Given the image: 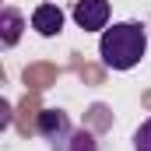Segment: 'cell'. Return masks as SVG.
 I'll use <instances>...</instances> for the list:
<instances>
[{
	"instance_id": "6da1fadb",
	"label": "cell",
	"mask_w": 151,
	"mask_h": 151,
	"mask_svg": "<svg viewBox=\"0 0 151 151\" xmlns=\"http://www.w3.org/2000/svg\"><path fill=\"white\" fill-rule=\"evenodd\" d=\"M148 53V32L141 21H119L99 39V56L109 70H134Z\"/></svg>"
},
{
	"instance_id": "7a4b0ae2",
	"label": "cell",
	"mask_w": 151,
	"mask_h": 151,
	"mask_svg": "<svg viewBox=\"0 0 151 151\" xmlns=\"http://www.w3.org/2000/svg\"><path fill=\"white\" fill-rule=\"evenodd\" d=\"M74 21L84 32H106L109 28V0H77Z\"/></svg>"
},
{
	"instance_id": "3957f363",
	"label": "cell",
	"mask_w": 151,
	"mask_h": 151,
	"mask_svg": "<svg viewBox=\"0 0 151 151\" xmlns=\"http://www.w3.org/2000/svg\"><path fill=\"white\" fill-rule=\"evenodd\" d=\"M35 127H39V134H42L53 148H60V144L70 137V130H74V123L67 119L63 109H42L39 119H35Z\"/></svg>"
},
{
	"instance_id": "277c9868",
	"label": "cell",
	"mask_w": 151,
	"mask_h": 151,
	"mask_svg": "<svg viewBox=\"0 0 151 151\" xmlns=\"http://www.w3.org/2000/svg\"><path fill=\"white\" fill-rule=\"evenodd\" d=\"M32 28H35L39 35L53 39L63 32V11L56 7V4H39L35 11H32Z\"/></svg>"
},
{
	"instance_id": "5b68a950",
	"label": "cell",
	"mask_w": 151,
	"mask_h": 151,
	"mask_svg": "<svg viewBox=\"0 0 151 151\" xmlns=\"http://www.w3.org/2000/svg\"><path fill=\"white\" fill-rule=\"evenodd\" d=\"M21 32H25V14H21L18 7H4V11H0V46H4V49L18 46Z\"/></svg>"
},
{
	"instance_id": "8992f818",
	"label": "cell",
	"mask_w": 151,
	"mask_h": 151,
	"mask_svg": "<svg viewBox=\"0 0 151 151\" xmlns=\"http://www.w3.org/2000/svg\"><path fill=\"white\" fill-rule=\"evenodd\" d=\"M56 151H99V141H95V134H91V130L74 127V130H70V137H67Z\"/></svg>"
},
{
	"instance_id": "52a82bcc",
	"label": "cell",
	"mask_w": 151,
	"mask_h": 151,
	"mask_svg": "<svg viewBox=\"0 0 151 151\" xmlns=\"http://www.w3.org/2000/svg\"><path fill=\"white\" fill-rule=\"evenodd\" d=\"M134 151H151V116L137 127V134H134Z\"/></svg>"
}]
</instances>
